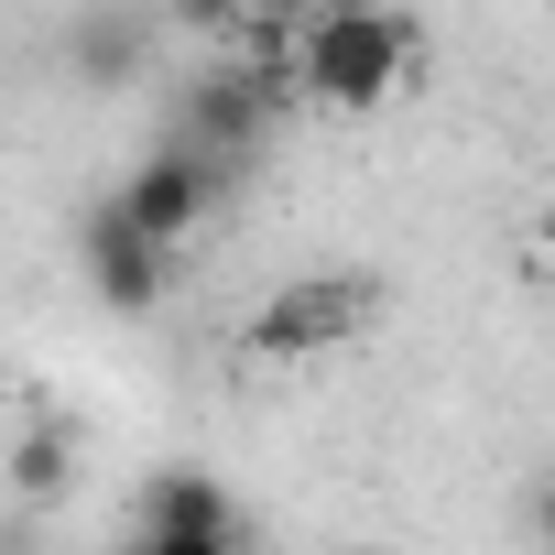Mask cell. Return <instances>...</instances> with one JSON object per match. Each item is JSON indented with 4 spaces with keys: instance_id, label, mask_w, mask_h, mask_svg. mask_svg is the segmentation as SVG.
Instances as JSON below:
<instances>
[{
    "instance_id": "9c48e42d",
    "label": "cell",
    "mask_w": 555,
    "mask_h": 555,
    "mask_svg": "<svg viewBox=\"0 0 555 555\" xmlns=\"http://www.w3.org/2000/svg\"><path fill=\"white\" fill-rule=\"evenodd\" d=\"M131 555H250L240 533H142Z\"/></svg>"
},
{
    "instance_id": "7a4b0ae2",
    "label": "cell",
    "mask_w": 555,
    "mask_h": 555,
    "mask_svg": "<svg viewBox=\"0 0 555 555\" xmlns=\"http://www.w3.org/2000/svg\"><path fill=\"white\" fill-rule=\"evenodd\" d=\"M371 306H382L371 272H295L284 295H261V317L240 338H250V360H327L371 327Z\"/></svg>"
},
{
    "instance_id": "6da1fadb",
    "label": "cell",
    "mask_w": 555,
    "mask_h": 555,
    "mask_svg": "<svg viewBox=\"0 0 555 555\" xmlns=\"http://www.w3.org/2000/svg\"><path fill=\"white\" fill-rule=\"evenodd\" d=\"M414 66H425V34L382 0H317L295 23V88L317 109H382Z\"/></svg>"
},
{
    "instance_id": "30bf717a",
    "label": "cell",
    "mask_w": 555,
    "mask_h": 555,
    "mask_svg": "<svg viewBox=\"0 0 555 555\" xmlns=\"http://www.w3.org/2000/svg\"><path fill=\"white\" fill-rule=\"evenodd\" d=\"M164 23H185V34H229L240 0H164Z\"/></svg>"
},
{
    "instance_id": "3957f363",
    "label": "cell",
    "mask_w": 555,
    "mask_h": 555,
    "mask_svg": "<svg viewBox=\"0 0 555 555\" xmlns=\"http://www.w3.org/2000/svg\"><path fill=\"white\" fill-rule=\"evenodd\" d=\"M77 272H88V295H99L109 317H153V306L175 295V240H153V229L109 196V207L77 218Z\"/></svg>"
},
{
    "instance_id": "7c38bea8",
    "label": "cell",
    "mask_w": 555,
    "mask_h": 555,
    "mask_svg": "<svg viewBox=\"0 0 555 555\" xmlns=\"http://www.w3.org/2000/svg\"><path fill=\"white\" fill-rule=\"evenodd\" d=\"M240 12H261V23H306L317 0H240Z\"/></svg>"
},
{
    "instance_id": "ba28073f",
    "label": "cell",
    "mask_w": 555,
    "mask_h": 555,
    "mask_svg": "<svg viewBox=\"0 0 555 555\" xmlns=\"http://www.w3.org/2000/svg\"><path fill=\"white\" fill-rule=\"evenodd\" d=\"M66 490H77V425H66V414H34L23 447H12V501L44 512V501H66Z\"/></svg>"
},
{
    "instance_id": "52a82bcc",
    "label": "cell",
    "mask_w": 555,
    "mask_h": 555,
    "mask_svg": "<svg viewBox=\"0 0 555 555\" xmlns=\"http://www.w3.org/2000/svg\"><path fill=\"white\" fill-rule=\"evenodd\" d=\"M66 66H77L88 88H120L131 66H153V34H142V12H88V23H66Z\"/></svg>"
},
{
    "instance_id": "8992f818",
    "label": "cell",
    "mask_w": 555,
    "mask_h": 555,
    "mask_svg": "<svg viewBox=\"0 0 555 555\" xmlns=\"http://www.w3.org/2000/svg\"><path fill=\"white\" fill-rule=\"evenodd\" d=\"M142 533H240V501L207 468H153L142 479Z\"/></svg>"
},
{
    "instance_id": "277c9868",
    "label": "cell",
    "mask_w": 555,
    "mask_h": 555,
    "mask_svg": "<svg viewBox=\"0 0 555 555\" xmlns=\"http://www.w3.org/2000/svg\"><path fill=\"white\" fill-rule=\"evenodd\" d=\"M120 207H131L153 240H185V229L218 207V164H207L196 142H164V153H142V164L120 175Z\"/></svg>"
},
{
    "instance_id": "8fae6325",
    "label": "cell",
    "mask_w": 555,
    "mask_h": 555,
    "mask_svg": "<svg viewBox=\"0 0 555 555\" xmlns=\"http://www.w3.org/2000/svg\"><path fill=\"white\" fill-rule=\"evenodd\" d=\"M533 544H544V555H555V468H544V479H533Z\"/></svg>"
},
{
    "instance_id": "5b68a950",
    "label": "cell",
    "mask_w": 555,
    "mask_h": 555,
    "mask_svg": "<svg viewBox=\"0 0 555 555\" xmlns=\"http://www.w3.org/2000/svg\"><path fill=\"white\" fill-rule=\"evenodd\" d=\"M261 109H272V88H261L250 66H207V77L185 88L175 142H196L207 164H229V153H250V142H261Z\"/></svg>"
},
{
    "instance_id": "4fadbf2b",
    "label": "cell",
    "mask_w": 555,
    "mask_h": 555,
    "mask_svg": "<svg viewBox=\"0 0 555 555\" xmlns=\"http://www.w3.org/2000/svg\"><path fill=\"white\" fill-rule=\"evenodd\" d=\"M338 555H392V544H338Z\"/></svg>"
}]
</instances>
